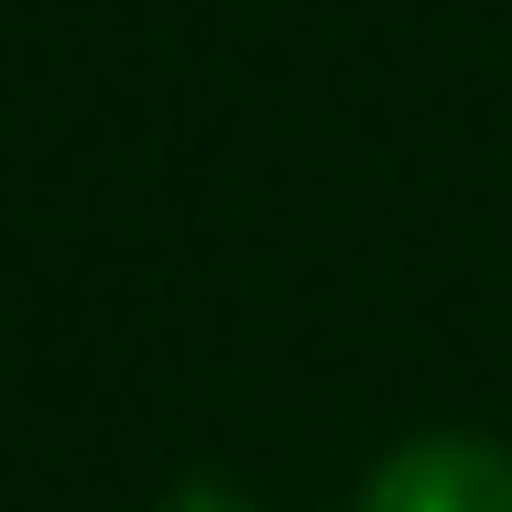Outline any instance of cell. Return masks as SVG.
I'll list each match as a JSON object with an SVG mask.
<instances>
[{
    "mask_svg": "<svg viewBox=\"0 0 512 512\" xmlns=\"http://www.w3.org/2000/svg\"><path fill=\"white\" fill-rule=\"evenodd\" d=\"M175 512H251V502H218V491H197V502H175Z\"/></svg>",
    "mask_w": 512,
    "mask_h": 512,
    "instance_id": "cell-2",
    "label": "cell"
},
{
    "mask_svg": "<svg viewBox=\"0 0 512 512\" xmlns=\"http://www.w3.org/2000/svg\"><path fill=\"white\" fill-rule=\"evenodd\" d=\"M360 512H512V447L491 436H414L371 469Z\"/></svg>",
    "mask_w": 512,
    "mask_h": 512,
    "instance_id": "cell-1",
    "label": "cell"
}]
</instances>
